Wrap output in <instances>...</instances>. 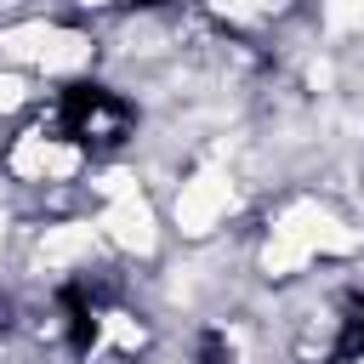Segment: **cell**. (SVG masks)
I'll list each match as a JSON object with an SVG mask.
<instances>
[{"label":"cell","instance_id":"1","mask_svg":"<svg viewBox=\"0 0 364 364\" xmlns=\"http://www.w3.org/2000/svg\"><path fill=\"white\" fill-rule=\"evenodd\" d=\"M40 119H46L57 136H68L91 165L108 159V154H119V148L131 142V131H136L131 102H125L119 91L97 85V80H74V85L51 91L46 108H40Z\"/></svg>","mask_w":364,"mask_h":364},{"label":"cell","instance_id":"2","mask_svg":"<svg viewBox=\"0 0 364 364\" xmlns=\"http://www.w3.org/2000/svg\"><path fill=\"white\" fill-rule=\"evenodd\" d=\"M0 165H6V176H17V182H34V188H51V182H74L91 159L68 142V136H57L40 114L6 142V154H0Z\"/></svg>","mask_w":364,"mask_h":364},{"label":"cell","instance_id":"3","mask_svg":"<svg viewBox=\"0 0 364 364\" xmlns=\"http://www.w3.org/2000/svg\"><path fill=\"white\" fill-rule=\"evenodd\" d=\"M63 6H74V11H91V17H108V11H125V6H136V0H63Z\"/></svg>","mask_w":364,"mask_h":364},{"label":"cell","instance_id":"4","mask_svg":"<svg viewBox=\"0 0 364 364\" xmlns=\"http://www.w3.org/2000/svg\"><path fill=\"white\" fill-rule=\"evenodd\" d=\"M210 364H228V358H210Z\"/></svg>","mask_w":364,"mask_h":364}]
</instances>
